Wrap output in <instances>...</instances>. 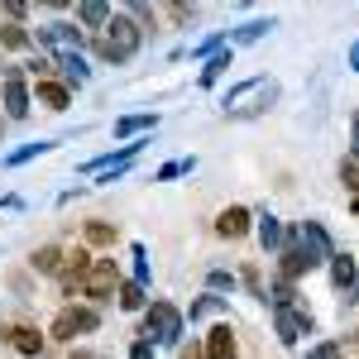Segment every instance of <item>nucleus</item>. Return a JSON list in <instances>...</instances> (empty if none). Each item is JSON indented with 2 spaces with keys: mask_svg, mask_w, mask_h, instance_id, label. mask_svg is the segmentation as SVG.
<instances>
[{
  "mask_svg": "<svg viewBox=\"0 0 359 359\" xmlns=\"http://www.w3.org/2000/svg\"><path fill=\"white\" fill-rule=\"evenodd\" d=\"M144 340L149 345H177V335H182V311L172 302H149L144 306Z\"/></svg>",
  "mask_w": 359,
  "mask_h": 359,
  "instance_id": "3",
  "label": "nucleus"
},
{
  "mask_svg": "<svg viewBox=\"0 0 359 359\" xmlns=\"http://www.w3.org/2000/svg\"><path fill=\"white\" fill-rule=\"evenodd\" d=\"M216 235H221V240H245L249 235V211L245 206H225L221 216H216Z\"/></svg>",
  "mask_w": 359,
  "mask_h": 359,
  "instance_id": "12",
  "label": "nucleus"
},
{
  "mask_svg": "<svg viewBox=\"0 0 359 359\" xmlns=\"http://www.w3.org/2000/svg\"><path fill=\"white\" fill-rule=\"evenodd\" d=\"M0 340H5L20 359H39V355H43V335L34 331V326H5Z\"/></svg>",
  "mask_w": 359,
  "mask_h": 359,
  "instance_id": "8",
  "label": "nucleus"
},
{
  "mask_svg": "<svg viewBox=\"0 0 359 359\" xmlns=\"http://www.w3.org/2000/svg\"><path fill=\"white\" fill-rule=\"evenodd\" d=\"M0 135H5V115H0Z\"/></svg>",
  "mask_w": 359,
  "mask_h": 359,
  "instance_id": "37",
  "label": "nucleus"
},
{
  "mask_svg": "<svg viewBox=\"0 0 359 359\" xmlns=\"http://www.w3.org/2000/svg\"><path fill=\"white\" fill-rule=\"evenodd\" d=\"M350 211H355V216H359V192H355V201H350Z\"/></svg>",
  "mask_w": 359,
  "mask_h": 359,
  "instance_id": "35",
  "label": "nucleus"
},
{
  "mask_svg": "<svg viewBox=\"0 0 359 359\" xmlns=\"http://www.w3.org/2000/svg\"><path fill=\"white\" fill-rule=\"evenodd\" d=\"M62 259H67V254L57 245H39L29 254V269H34V273H62Z\"/></svg>",
  "mask_w": 359,
  "mask_h": 359,
  "instance_id": "14",
  "label": "nucleus"
},
{
  "mask_svg": "<svg viewBox=\"0 0 359 359\" xmlns=\"http://www.w3.org/2000/svg\"><path fill=\"white\" fill-rule=\"evenodd\" d=\"M0 43H5V48H29L34 34H29L25 25H0Z\"/></svg>",
  "mask_w": 359,
  "mask_h": 359,
  "instance_id": "20",
  "label": "nucleus"
},
{
  "mask_svg": "<svg viewBox=\"0 0 359 359\" xmlns=\"http://www.w3.org/2000/svg\"><path fill=\"white\" fill-rule=\"evenodd\" d=\"M350 62H355V67H359V48H355V57H350Z\"/></svg>",
  "mask_w": 359,
  "mask_h": 359,
  "instance_id": "36",
  "label": "nucleus"
},
{
  "mask_svg": "<svg viewBox=\"0 0 359 359\" xmlns=\"http://www.w3.org/2000/svg\"><path fill=\"white\" fill-rule=\"evenodd\" d=\"M115 292H120V269H115V259H96L82 278V297L86 302H111Z\"/></svg>",
  "mask_w": 359,
  "mask_h": 359,
  "instance_id": "5",
  "label": "nucleus"
},
{
  "mask_svg": "<svg viewBox=\"0 0 359 359\" xmlns=\"http://www.w3.org/2000/svg\"><path fill=\"white\" fill-rule=\"evenodd\" d=\"M77 20H82L86 29H106V20H111V5H101V0H86V5H77Z\"/></svg>",
  "mask_w": 359,
  "mask_h": 359,
  "instance_id": "16",
  "label": "nucleus"
},
{
  "mask_svg": "<svg viewBox=\"0 0 359 359\" xmlns=\"http://www.w3.org/2000/svg\"><path fill=\"white\" fill-rule=\"evenodd\" d=\"M96 326H101V311H96V306H62L53 316V326H48V335L67 345V340H77V335L96 331Z\"/></svg>",
  "mask_w": 359,
  "mask_h": 359,
  "instance_id": "4",
  "label": "nucleus"
},
{
  "mask_svg": "<svg viewBox=\"0 0 359 359\" xmlns=\"http://www.w3.org/2000/svg\"><path fill=\"white\" fill-rule=\"evenodd\" d=\"M331 283L345 292V302H359V269L350 254H335L331 259Z\"/></svg>",
  "mask_w": 359,
  "mask_h": 359,
  "instance_id": "9",
  "label": "nucleus"
},
{
  "mask_svg": "<svg viewBox=\"0 0 359 359\" xmlns=\"http://www.w3.org/2000/svg\"><path fill=\"white\" fill-rule=\"evenodd\" d=\"M67 359H101V355H91V350H72Z\"/></svg>",
  "mask_w": 359,
  "mask_h": 359,
  "instance_id": "34",
  "label": "nucleus"
},
{
  "mask_svg": "<svg viewBox=\"0 0 359 359\" xmlns=\"http://www.w3.org/2000/svg\"><path fill=\"white\" fill-rule=\"evenodd\" d=\"M273 302H278V306L292 302V283H287V278H278V283H273Z\"/></svg>",
  "mask_w": 359,
  "mask_h": 359,
  "instance_id": "29",
  "label": "nucleus"
},
{
  "mask_svg": "<svg viewBox=\"0 0 359 359\" xmlns=\"http://www.w3.org/2000/svg\"><path fill=\"white\" fill-rule=\"evenodd\" d=\"M139 39H144V29L130 15H111L106 29H101V39H96V53L106 57V62H130L139 53Z\"/></svg>",
  "mask_w": 359,
  "mask_h": 359,
  "instance_id": "2",
  "label": "nucleus"
},
{
  "mask_svg": "<svg viewBox=\"0 0 359 359\" xmlns=\"http://www.w3.org/2000/svg\"><path fill=\"white\" fill-rule=\"evenodd\" d=\"M340 359H359V340H350V350H340Z\"/></svg>",
  "mask_w": 359,
  "mask_h": 359,
  "instance_id": "33",
  "label": "nucleus"
},
{
  "mask_svg": "<svg viewBox=\"0 0 359 359\" xmlns=\"http://www.w3.org/2000/svg\"><path fill=\"white\" fill-rule=\"evenodd\" d=\"M230 67V53H211V62L201 67V86H211V82H221V72Z\"/></svg>",
  "mask_w": 359,
  "mask_h": 359,
  "instance_id": "21",
  "label": "nucleus"
},
{
  "mask_svg": "<svg viewBox=\"0 0 359 359\" xmlns=\"http://www.w3.org/2000/svg\"><path fill=\"white\" fill-rule=\"evenodd\" d=\"M34 101L39 106H48V111H67V101H72V91H67V82H34Z\"/></svg>",
  "mask_w": 359,
  "mask_h": 359,
  "instance_id": "13",
  "label": "nucleus"
},
{
  "mask_svg": "<svg viewBox=\"0 0 359 359\" xmlns=\"http://www.w3.org/2000/svg\"><path fill=\"white\" fill-rule=\"evenodd\" d=\"M0 96H5V115H10V120H25L29 106H34V96H29L20 67H5V72H0Z\"/></svg>",
  "mask_w": 359,
  "mask_h": 359,
  "instance_id": "6",
  "label": "nucleus"
},
{
  "mask_svg": "<svg viewBox=\"0 0 359 359\" xmlns=\"http://www.w3.org/2000/svg\"><path fill=\"white\" fill-rule=\"evenodd\" d=\"M57 67L67 72V82H86V67H82V57H77V53H57Z\"/></svg>",
  "mask_w": 359,
  "mask_h": 359,
  "instance_id": "22",
  "label": "nucleus"
},
{
  "mask_svg": "<svg viewBox=\"0 0 359 359\" xmlns=\"http://www.w3.org/2000/svg\"><path fill=\"white\" fill-rule=\"evenodd\" d=\"M316 264H321V259H316L302 240H287V245L278 249V269H283V278H287V283H292V278H302V273H311Z\"/></svg>",
  "mask_w": 359,
  "mask_h": 359,
  "instance_id": "7",
  "label": "nucleus"
},
{
  "mask_svg": "<svg viewBox=\"0 0 359 359\" xmlns=\"http://www.w3.org/2000/svg\"><path fill=\"white\" fill-rule=\"evenodd\" d=\"M278 101V82L273 77H249V82L230 86L221 101V111L230 115V120H254V115H264L269 106Z\"/></svg>",
  "mask_w": 359,
  "mask_h": 359,
  "instance_id": "1",
  "label": "nucleus"
},
{
  "mask_svg": "<svg viewBox=\"0 0 359 359\" xmlns=\"http://www.w3.org/2000/svg\"><path fill=\"white\" fill-rule=\"evenodd\" d=\"M39 39H43V43H57V48H67V53H72V48L82 43V34H77L72 25H53V29H43Z\"/></svg>",
  "mask_w": 359,
  "mask_h": 359,
  "instance_id": "18",
  "label": "nucleus"
},
{
  "mask_svg": "<svg viewBox=\"0 0 359 359\" xmlns=\"http://www.w3.org/2000/svg\"><path fill=\"white\" fill-rule=\"evenodd\" d=\"M259 240H264V249H278V245H283V230H278L273 216H264V221H259Z\"/></svg>",
  "mask_w": 359,
  "mask_h": 359,
  "instance_id": "23",
  "label": "nucleus"
},
{
  "mask_svg": "<svg viewBox=\"0 0 359 359\" xmlns=\"http://www.w3.org/2000/svg\"><path fill=\"white\" fill-rule=\"evenodd\" d=\"M306 359H340V345H335V340H326V345H311V350H306Z\"/></svg>",
  "mask_w": 359,
  "mask_h": 359,
  "instance_id": "27",
  "label": "nucleus"
},
{
  "mask_svg": "<svg viewBox=\"0 0 359 359\" xmlns=\"http://www.w3.org/2000/svg\"><path fill=\"white\" fill-rule=\"evenodd\" d=\"M302 331H311V316L306 311H292V306H278V340L283 345H297Z\"/></svg>",
  "mask_w": 359,
  "mask_h": 359,
  "instance_id": "11",
  "label": "nucleus"
},
{
  "mask_svg": "<svg viewBox=\"0 0 359 359\" xmlns=\"http://www.w3.org/2000/svg\"><path fill=\"white\" fill-rule=\"evenodd\" d=\"M269 20H254V25H245V29H235V43H254V39H264V34H269Z\"/></svg>",
  "mask_w": 359,
  "mask_h": 359,
  "instance_id": "24",
  "label": "nucleus"
},
{
  "mask_svg": "<svg viewBox=\"0 0 359 359\" xmlns=\"http://www.w3.org/2000/svg\"><path fill=\"white\" fill-rule=\"evenodd\" d=\"M211 311H221V297H201V302L192 306V321L196 316H211Z\"/></svg>",
  "mask_w": 359,
  "mask_h": 359,
  "instance_id": "30",
  "label": "nucleus"
},
{
  "mask_svg": "<svg viewBox=\"0 0 359 359\" xmlns=\"http://www.w3.org/2000/svg\"><path fill=\"white\" fill-rule=\"evenodd\" d=\"M340 182L350 192H359V158H340Z\"/></svg>",
  "mask_w": 359,
  "mask_h": 359,
  "instance_id": "26",
  "label": "nucleus"
},
{
  "mask_svg": "<svg viewBox=\"0 0 359 359\" xmlns=\"http://www.w3.org/2000/svg\"><path fill=\"white\" fill-rule=\"evenodd\" d=\"M192 168V158H177V163H163L158 168V182H168V177H177V172H187Z\"/></svg>",
  "mask_w": 359,
  "mask_h": 359,
  "instance_id": "28",
  "label": "nucleus"
},
{
  "mask_svg": "<svg viewBox=\"0 0 359 359\" xmlns=\"http://www.w3.org/2000/svg\"><path fill=\"white\" fill-rule=\"evenodd\" d=\"M48 149H53V144H25V149H15V154H5V163H10V168H15V163H29L34 154H48Z\"/></svg>",
  "mask_w": 359,
  "mask_h": 359,
  "instance_id": "25",
  "label": "nucleus"
},
{
  "mask_svg": "<svg viewBox=\"0 0 359 359\" xmlns=\"http://www.w3.org/2000/svg\"><path fill=\"white\" fill-rule=\"evenodd\" d=\"M130 359H158V355H154V345H149V340H135V350H130Z\"/></svg>",
  "mask_w": 359,
  "mask_h": 359,
  "instance_id": "31",
  "label": "nucleus"
},
{
  "mask_svg": "<svg viewBox=\"0 0 359 359\" xmlns=\"http://www.w3.org/2000/svg\"><path fill=\"white\" fill-rule=\"evenodd\" d=\"M182 359H206V355H201V345H182Z\"/></svg>",
  "mask_w": 359,
  "mask_h": 359,
  "instance_id": "32",
  "label": "nucleus"
},
{
  "mask_svg": "<svg viewBox=\"0 0 359 359\" xmlns=\"http://www.w3.org/2000/svg\"><path fill=\"white\" fill-rule=\"evenodd\" d=\"M115 302H120V311H144V306H149V297H144V283H120Z\"/></svg>",
  "mask_w": 359,
  "mask_h": 359,
  "instance_id": "17",
  "label": "nucleus"
},
{
  "mask_svg": "<svg viewBox=\"0 0 359 359\" xmlns=\"http://www.w3.org/2000/svg\"><path fill=\"white\" fill-rule=\"evenodd\" d=\"M201 355H206V359H240V340H235L230 326H211L206 345H201Z\"/></svg>",
  "mask_w": 359,
  "mask_h": 359,
  "instance_id": "10",
  "label": "nucleus"
},
{
  "mask_svg": "<svg viewBox=\"0 0 359 359\" xmlns=\"http://www.w3.org/2000/svg\"><path fill=\"white\" fill-rule=\"evenodd\" d=\"M158 125V115H125V120H115V139H130L139 130H154Z\"/></svg>",
  "mask_w": 359,
  "mask_h": 359,
  "instance_id": "19",
  "label": "nucleus"
},
{
  "mask_svg": "<svg viewBox=\"0 0 359 359\" xmlns=\"http://www.w3.org/2000/svg\"><path fill=\"white\" fill-rule=\"evenodd\" d=\"M82 240H86V245H96V249H106V245H115V240H120V230H115V225H106V221H86L82 225Z\"/></svg>",
  "mask_w": 359,
  "mask_h": 359,
  "instance_id": "15",
  "label": "nucleus"
}]
</instances>
